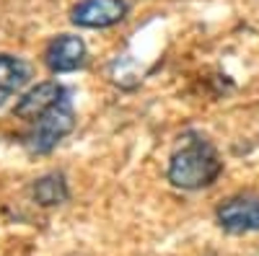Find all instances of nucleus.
Masks as SVG:
<instances>
[{
  "instance_id": "obj_6",
  "label": "nucleus",
  "mask_w": 259,
  "mask_h": 256,
  "mask_svg": "<svg viewBox=\"0 0 259 256\" xmlns=\"http://www.w3.org/2000/svg\"><path fill=\"white\" fill-rule=\"evenodd\" d=\"M215 218L228 233H254L259 230V197H231L218 207Z\"/></svg>"
},
{
  "instance_id": "obj_2",
  "label": "nucleus",
  "mask_w": 259,
  "mask_h": 256,
  "mask_svg": "<svg viewBox=\"0 0 259 256\" xmlns=\"http://www.w3.org/2000/svg\"><path fill=\"white\" fill-rule=\"evenodd\" d=\"M73 127H75V109L68 93L60 104H55L41 117H36L31 124H26V132L21 135V145L31 156H47L73 132Z\"/></svg>"
},
{
  "instance_id": "obj_3",
  "label": "nucleus",
  "mask_w": 259,
  "mask_h": 256,
  "mask_svg": "<svg viewBox=\"0 0 259 256\" xmlns=\"http://www.w3.org/2000/svg\"><path fill=\"white\" fill-rule=\"evenodd\" d=\"M127 0H80L70 11V21L80 29H109L127 16Z\"/></svg>"
},
{
  "instance_id": "obj_7",
  "label": "nucleus",
  "mask_w": 259,
  "mask_h": 256,
  "mask_svg": "<svg viewBox=\"0 0 259 256\" xmlns=\"http://www.w3.org/2000/svg\"><path fill=\"white\" fill-rule=\"evenodd\" d=\"M29 78H31V68L26 60L13 55H0V106L24 88Z\"/></svg>"
},
{
  "instance_id": "obj_5",
  "label": "nucleus",
  "mask_w": 259,
  "mask_h": 256,
  "mask_svg": "<svg viewBox=\"0 0 259 256\" xmlns=\"http://www.w3.org/2000/svg\"><path fill=\"white\" fill-rule=\"evenodd\" d=\"M65 96H68V88L57 80H45L36 83L34 88H29L24 96H21L13 106V117H18L21 122L31 124L36 117H41L47 109H52L55 104H60Z\"/></svg>"
},
{
  "instance_id": "obj_4",
  "label": "nucleus",
  "mask_w": 259,
  "mask_h": 256,
  "mask_svg": "<svg viewBox=\"0 0 259 256\" xmlns=\"http://www.w3.org/2000/svg\"><path fill=\"white\" fill-rule=\"evenodd\" d=\"M89 60V49H85V41L75 34H60L55 36L47 49H45V65L60 75V73H73L78 68L85 65Z\"/></svg>"
},
{
  "instance_id": "obj_8",
  "label": "nucleus",
  "mask_w": 259,
  "mask_h": 256,
  "mask_svg": "<svg viewBox=\"0 0 259 256\" xmlns=\"http://www.w3.org/2000/svg\"><path fill=\"white\" fill-rule=\"evenodd\" d=\"M31 194H34V202H36V204H41V207H55V204L68 202L70 189H68V181H65V174H60V171H52V174H45V176H39V179L34 181Z\"/></svg>"
},
{
  "instance_id": "obj_1",
  "label": "nucleus",
  "mask_w": 259,
  "mask_h": 256,
  "mask_svg": "<svg viewBox=\"0 0 259 256\" xmlns=\"http://www.w3.org/2000/svg\"><path fill=\"white\" fill-rule=\"evenodd\" d=\"M221 171H223V161H221L218 150L205 137L187 135L182 140V145L171 153L166 176L179 189L197 191V189L215 184V179L221 176Z\"/></svg>"
}]
</instances>
